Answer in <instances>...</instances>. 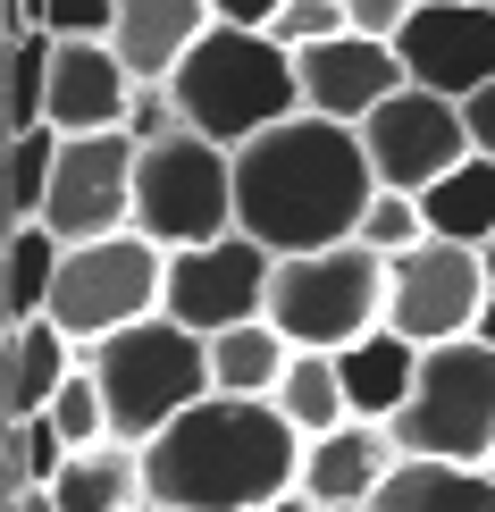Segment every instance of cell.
Returning <instances> with one entry per match:
<instances>
[{"label": "cell", "instance_id": "obj_11", "mask_svg": "<svg viewBox=\"0 0 495 512\" xmlns=\"http://www.w3.org/2000/svg\"><path fill=\"white\" fill-rule=\"evenodd\" d=\"M135 160H143V143L126 135V126L59 135V168H51V202H42V219H51L68 244H93V236L135 227Z\"/></svg>", "mask_w": 495, "mask_h": 512}, {"label": "cell", "instance_id": "obj_4", "mask_svg": "<svg viewBox=\"0 0 495 512\" xmlns=\"http://www.w3.org/2000/svg\"><path fill=\"white\" fill-rule=\"evenodd\" d=\"M84 370L110 395V429L126 445H143V437H160L185 403L210 395V336L185 328L177 311H152V319H135V328L93 336V345H84Z\"/></svg>", "mask_w": 495, "mask_h": 512}, {"label": "cell", "instance_id": "obj_41", "mask_svg": "<svg viewBox=\"0 0 495 512\" xmlns=\"http://www.w3.org/2000/svg\"><path fill=\"white\" fill-rule=\"evenodd\" d=\"M135 512H177V504H152V496H143V504H135Z\"/></svg>", "mask_w": 495, "mask_h": 512}, {"label": "cell", "instance_id": "obj_18", "mask_svg": "<svg viewBox=\"0 0 495 512\" xmlns=\"http://www.w3.org/2000/svg\"><path fill=\"white\" fill-rule=\"evenodd\" d=\"M202 26H210V0H118L110 51L135 76H177V59L202 42Z\"/></svg>", "mask_w": 495, "mask_h": 512}, {"label": "cell", "instance_id": "obj_27", "mask_svg": "<svg viewBox=\"0 0 495 512\" xmlns=\"http://www.w3.org/2000/svg\"><path fill=\"white\" fill-rule=\"evenodd\" d=\"M51 51H59L51 26L9 34V135L17 126H51Z\"/></svg>", "mask_w": 495, "mask_h": 512}, {"label": "cell", "instance_id": "obj_14", "mask_svg": "<svg viewBox=\"0 0 495 512\" xmlns=\"http://www.w3.org/2000/svg\"><path fill=\"white\" fill-rule=\"evenodd\" d=\"M294 68H303V110L344 118V126H361L395 84H412V68H403L395 42L353 34V26L328 34V42H311V51H294Z\"/></svg>", "mask_w": 495, "mask_h": 512}, {"label": "cell", "instance_id": "obj_32", "mask_svg": "<svg viewBox=\"0 0 495 512\" xmlns=\"http://www.w3.org/2000/svg\"><path fill=\"white\" fill-rule=\"evenodd\" d=\"M420 0H344V17H353V34H378V42H395L403 34V17H412Z\"/></svg>", "mask_w": 495, "mask_h": 512}, {"label": "cell", "instance_id": "obj_29", "mask_svg": "<svg viewBox=\"0 0 495 512\" xmlns=\"http://www.w3.org/2000/svg\"><path fill=\"white\" fill-rule=\"evenodd\" d=\"M51 420H59V437H68V454H84V445H110V395H101V378L76 361V378L51 395Z\"/></svg>", "mask_w": 495, "mask_h": 512}, {"label": "cell", "instance_id": "obj_25", "mask_svg": "<svg viewBox=\"0 0 495 512\" xmlns=\"http://www.w3.org/2000/svg\"><path fill=\"white\" fill-rule=\"evenodd\" d=\"M59 261H68V236H59L51 219H17V227H9V319L51 311Z\"/></svg>", "mask_w": 495, "mask_h": 512}, {"label": "cell", "instance_id": "obj_21", "mask_svg": "<svg viewBox=\"0 0 495 512\" xmlns=\"http://www.w3.org/2000/svg\"><path fill=\"white\" fill-rule=\"evenodd\" d=\"M59 512H135L143 504V445H84V454H68V471L51 479Z\"/></svg>", "mask_w": 495, "mask_h": 512}, {"label": "cell", "instance_id": "obj_7", "mask_svg": "<svg viewBox=\"0 0 495 512\" xmlns=\"http://www.w3.org/2000/svg\"><path fill=\"white\" fill-rule=\"evenodd\" d=\"M386 429L403 454H428V462H495V345H479V336L428 345L420 387Z\"/></svg>", "mask_w": 495, "mask_h": 512}, {"label": "cell", "instance_id": "obj_17", "mask_svg": "<svg viewBox=\"0 0 495 512\" xmlns=\"http://www.w3.org/2000/svg\"><path fill=\"white\" fill-rule=\"evenodd\" d=\"M76 361H84V345L51 311L9 319V336H0V395H9V412H51V395L76 378Z\"/></svg>", "mask_w": 495, "mask_h": 512}, {"label": "cell", "instance_id": "obj_13", "mask_svg": "<svg viewBox=\"0 0 495 512\" xmlns=\"http://www.w3.org/2000/svg\"><path fill=\"white\" fill-rule=\"evenodd\" d=\"M412 84L470 101L479 84H495V0H420L395 34Z\"/></svg>", "mask_w": 495, "mask_h": 512}, {"label": "cell", "instance_id": "obj_6", "mask_svg": "<svg viewBox=\"0 0 495 512\" xmlns=\"http://www.w3.org/2000/svg\"><path fill=\"white\" fill-rule=\"evenodd\" d=\"M135 227L160 252L210 244L235 227V152L202 126H177V135L143 143L135 160Z\"/></svg>", "mask_w": 495, "mask_h": 512}, {"label": "cell", "instance_id": "obj_15", "mask_svg": "<svg viewBox=\"0 0 495 512\" xmlns=\"http://www.w3.org/2000/svg\"><path fill=\"white\" fill-rule=\"evenodd\" d=\"M135 101V68L110 51V34H59L51 51V126L84 135V126H126Z\"/></svg>", "mask_w": 495, "mask_h": 512}, {"label": "cell", "instance_id": "obj_3", "mask_svg": "<svg viewBox=\"0 0 495 512\" xmlns=\"http://www.w3.org/2000/svg\"><path fill=\"white\" fill-rule=\"evenodd\" d=\"M168 93H177L185 126H202V135H219L235 152V143H252L261 126L303 110V68H294V51L269 26H227V17H210L202 42L177 59Z\"/></svg>", "mask_w": 495, "mask_h": 512}, {"label": "cell", "instance_id": "obj_16", "mask_svg": "<svg viewBox=\"0 0 495 512\" xmlns=\"http://www.w3.org/2000/svg\"><path fill=\"white\" fill-rule=\"evenodd\" d=\"M395 462H403L395 429L353 412V420H336V429L303 437V496H311V504H370Z\"/></svg>", "mask_w": 495, "mask_h": 512}, {"label": "cell", "instance_id": "obj_22", "mask_svg": "<svg viewBox=\"0 0 495 512\" xmlns=\"http://www.w3.org/2000/svg\"><path fill=\"white\" fill-rule=\"evenodd\" d=\"M286 361H294V336L277 328V319H235V328L210 336V387H227V395H277Z\"/></svg>", "mask_w": 495, "mask_h": 512}, {"label": "cell", "instance_id": "obj_40", "mask_svg": "<svg viewBox=\"0 0 495 512\" xmlns=\"http://www.w3.org/2000/svg\"><path fill=\"white\" fill-rule=\"evenodd\" d=\"M319 512H370V504H319Z\"/></svg>", "mask_w": 495, "mask_h": 512}, {"label": "cell", "instance_id": "obj_10", "mask_svg": "<svg viewBox=\"0 0 495 512\" xmlns=\"http://www.w3.org/2000/svg\"><path fill=\"white\" fill-rule=\"evenodd\" d=\"M361 152H370L378 185L420 194V185H437L454 160H470L479 143H470V118H462L454 93H437V84H395V93L361 118Z\"/></svg>", "mask_w": 495, "mask_h": 512}, {"label": "cell", "instance_id": "obj_20", "mask_svg": "<svg viewBox=\"0 0 495 512\" xmlns=\"http://www.w3.org/2000/svg\"><path fill=\"white\" fill-rule=\"evenodd\" d=\"M370 512H495V462H428L403 454Z\"/></svg>", "mask_w": 495, "mask_h": 512}, {"label": "cell", "instance_id": "obj_37", "mask_svg": "<svg viewBox=\"0 0 495 512\" xmlns=\"http://www.w3.org/2000/svg\"><path fill=\"white\" fill-rule=\"evenodd\" d=\"M252 512H319V504L303 496V487H286V496H269V504H252Z\"/></svg>", "mask_w": 495, "mask_h": 512}, {"label": "cell", "instance_id": "obj_33", "mask_svg": "<svg viewBox=\"0 0 495 512\" xmlns=\"http://www.w3.org/2000/svg\"><path fill=\"white\" fill-rule=\"evenodd\" d=\"M118 0H51V34H110Z\"/></svg>", "mask_w": 495, "mask_h": 512}, {"label": "cell", "instance_id": "obj_1", "mask_svg": "<svg viewBox=\"0 0 495 512\" xmlns=\"http://www.w3.org/2000/svg\"><path fill=\"white\" fill-rule=\"evenodd\" d=\"M378 194V168L361 152V126L294 110L235 143V227L269 252H319L361 236V210Z\"/></svg>", "mask_w": 495, "mask_h": 512}, {"label": "cell", "instance_id": "obj_23", "mask_svg": "<svg viewBox=\"0 0 495 512\" xmlns=\"http://www.w3.org/2000/svg\"><path fill=\"white\" fill-rule=\"evenodd\" d=\"M420 210H428V236L487 244V236H495V160H487V152L454 160L437 185H420Z\"/></svg>", "mask_w": 495, "mask_h": 512}, {"label": "cell", "instance_id": "obj_26", "mask_svg": "<svg viewBox=\"0 0 495 512\" xmlns=\"http://www.w3.org/2000/svg\"><path fill=\"white\" fill-rule=\"evenodd\" d=\"M68 471V437H59L51 412H9V454H0V487H51Z\"/></svg>", "mask_w": 495, "mask_h": 512}, {"label": "cell", "instance_id": "obj_35", "mask_svg": "<svg viewBox=\"0 0 495 512\" xmlns=\"http://www.w3.org/2000/svg\"><path fill=\"white\" fill-rule=\"evenodd\" d=\"M277 9H286V0H210V17H227V26H269Z\"/></svg>", "mask_w": 495, "mask_h": 512}, {"label": "cell", "instance_id": "obj_19", "mask_svg": "<svg viewBox=\"0 0 495 512\" xmlns=\"http://www.w3.org/2000/svg\"><path fill=\"white\" fill-rule=\"evenodd\" d=\"M420 353H428V345H412V336L386 328V319H378L370 336H353V345L336 353L353 412H361V420H395L403 403H412V387H420Z\"/></svg>", "mask_w": 495, "mask_h": 512}, {"label": "cell", "instance_id": "obj_38", "mask_svg": "<svg viewBox=\"0 0 495 512\" xmlns=\"http://www.w3.org/2000/svg\"><path fill=\"white\" fill-rule=\"evenodd\" d=\"M470 336H479V345H495V294L479 303V319H470Z\"/></svg>", "mask_w": 495, "mask_h": 512}, {"label": "cell", "instance_id": "obj_31", "mask_svg": "<svg viewBox=\"0 0 495 512\" xmlns=\"http://www.w3.org/2000/svg\"><path fill=\"white\" fill-rule=\"evenodd\" d=\"M353 17H344V0H286V9L269 17V34L286 42V51H311V42H328V34H344Z\"/></svg>", "mask_w": 495, "mask_h": 512}, {"label": "cell", "instance_id": "obj_12", "mask_svg": "<svg viewBox=\"0 0 495 512\" xmlns=\"http://www.w3.org/2000/svg\"><path fill=\"white\" fill-rule=\"evenodd\" d=\"M269 277H277V252L261 236H244V227H227V236L210 244H185L168 252V303L185 328L219 336L235 319H269Z\"/></svg>", "mask_w": 495, "mask_h": 512}, {"label": "cell", "instance_id": "obj_30", "mask_svg": "<svg viewBox=\"0 0 495 512\" xmlns=\"http://www.w3.org/2000/svg\"><path fill=\"white\" fill-rule=\"evenodd\" d=\"M420 236H428V210H420V194H403V185H378V194H370V210H361V244L395 261V252H412Z\"/></svg>", "mask_w": 495, "mask_h": 512}, {"label": "cell", "instance_id": "obj_9", "mask_svg": "<svg viewBox=\"0 0 495 512\" xmlns=\"http://www.w3.org/2000/svg\"><path fill=\"white\" fill-rule=\"evenodd\" d=\"M487 252L454 244V236H420L412 252L386 261V328H403L412 345H445L470 336V319L487 303Z\"/></svg>", "mask_w": 495, "mask_h": 512}, {"label": "cell", "instance_id": "obj_39", "mask_svg": "<svg viewBox=\"0 0 495 512\" xmlns=\"http://www.w3.org/2000/svg\"><path fill=\"white\" fill-rule=\"evenodd\" d=\"M479 252H487V286H495V236H487V244H479Z\"/></svg>", "mask_w": 495, "mask_h": 512}, {"label": "cell", "instance_id": "obj_2", "mask_svg": "<svg viewBox=\"0 0 495 512\" xmlns=\"http://www.w3.org/2000/svg\"><path fill=\"white\" fill-rule=\"evenodd\" d=\"M303 487V429L269 395L210 387L160 437H143V496L177 512H252Z\"/></svg>", "mask_w": 495, "mask_h": 512}, {"label": "cell", "instance_id": "obj_36", "mask_svg": "<svg viewBox=\"0 0 495 512\" xmlns=\"http://www.w3.org/2000/svg\"><path fill=\"white\" fill-rule=\"evenodd\" d=\"M9 512H59V496H51V487H17Z\"/></svg>", "mask_w": 495, "mask_h": 512}, {"label": "cell", "instance_id": "obj_28", "mask_svg": "<svg viewBox=\"0 0 495 512\" xmlns=\"http://www.w3.org/2000/svg\"><path fill=\"white\" fill-rule=\"evenodd\" d=\"M51 168H59V126H17L9 135V227L42 219L51 202Z\"/></svg>", "mask_w": 495, "mask_h": 512}, {"label": "cell", "instance_id": "obj_5", "mask_svg": "<svg viewBox=\"0 0 495 512\" xmlns=\"http://www.w3.org/2000/svg\"><path fill=\"white\" fill-rule=\"evenodd\" d=\"M269 319L294 336V345L344 353L353 336H370L386 319V252H370L361 236L319 244V252H277Z\"/></svg>", "mask_w": 495, "mask_h": 512}, {"label": "cell", "instance_id": "obj_8", "mask_svg": "<svg viewBox=\"0 0 495 512\" xmlns=\"http://www.w3.org/2000/svg\"><path fill=\"white\" fill-rule=\"evenodd\" d=\"M168 303V252L143 236V227H118V236H93V244H68L59 261V286H51V319L93 345L110 328H135Z\"/></svg>", "mask_w": 495, "mask_h": 512}, {"label": "cell", "instance_id": "obj_34", "mask_svg": "<svg viewBox=\"0 0 495 512\" xmlns=\"http://www.w3.org/2000/svg\"><path fill=\"white\" fill-rule=\"evenodd\" d=\"M462 118H470V143H479V152L495 160V84H479V93L462 101Z\"/></svg>", "mask_w": 495, "mask_h": 512}, {"label": "cell", "instance_id": "obj_24", "mask_svg": "<svg viewBox=\"0 0 495 512\" xmlns=\"http://www.w3.org/2000/svg\"><path fill=\"white\" fill-rule=\"evenodd\" d=\"M269 403H277V412H286L303 437L336 429V420H353V395H344V370H336L328 345H294V361H286V378H277Z\"/></svg>", "mask_w": 495, "mask_h": 512}]
</instances>
